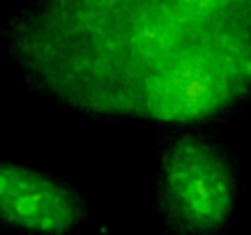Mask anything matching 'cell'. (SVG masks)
Listing matches in <instances>:
<instances>
[{
  "mask_svg": "<svg viewBox=\"0 0 251 235\" xmlns=\"http://www.w3.org/2000/svg\"><path fill=\"white\" fill-rule=\"evenodd\" d=\"M152 212L164 235H226L244 194L237 152L210 127L154 129Z\"/></svg>",
  "mask_w": 251,
  "mask_h": 235,
  "instance_id": "cell-2",
  "label": "cell"
},
{
  "mask_svg": "<svg viewBox=\"0 0 251 235\" xmlns=\"http://www.w3.org/2000/svg\"><path fill=\"white\" fill-rule=\"evenodd\" d=\"M0 49L32 97L92 122L212 127L251 106V0H23Z\"/></svg>",
  "mask_w": 251,
  "mask_h": 235,
  "instance_id": "cell-1",
  "label": "cell"
},
{
  "mask_svg": "<svg viewBox=\"0 0 251 235\" xmlns=\"http://www.w3.org/2000/svg\"><path fill=\"white\" fill-rule=\"evenodd\" d=\"M92 224L78 184L35 161L0 159V228L7 235H78Z\"/></svg>",
  "mask_w": 251,
  "mask_h": 235,
  "instance_id": "cell-3",
  "label": "cell"
}]
</instances>
